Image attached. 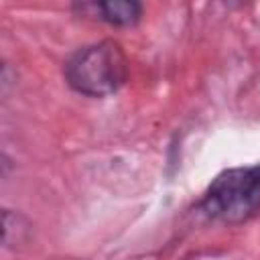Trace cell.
Wrapping results in <instances>:
<instances>
[{"instance_id":"cell-1","label":"cell","mask_w":260,"mask_h":260,"mask_svg":"<svg viewBox=\"0 0 260 260\" xmlns=\"http://www.w3.org/2000/svg\"><path fill=\"white\" fill-rule=\"evenodd\" d=\"M128 77V59L116 41H102L73 53L65 63L67 83L83 95L106 98Z\"/></svg>"},{"instance_id":"cell-2","label":"cell","mask_w":260,"mask_h":260,"mask_svg":"<svg viewBox=\"0 0 260 260\" xmlns=\"http://www.w3.org/2000/svg\"><path fill=\"white\" fill-rule=\"evenodd\" d=\"M203 211L228 223L246 221L260 211V162L217 175L203 197Z\"/></svg>"},{"instance_id":"cell-3","label":"cell","mask_w":260,"mask_h":260,"mask_svg":"<svg viewBox=\"0 0 260 260\" xmlns=\"http://www.w3.org/2000/svg\"><path fill=\"white\" fill-rule=\"evenodd\" d=\"M93 8L95 16L100 20H106L116 26H130L136 24L142 16V6L132 0H110V2H98L89 4Z\"/></svg>"}]
</instances>
